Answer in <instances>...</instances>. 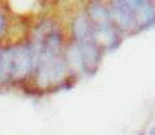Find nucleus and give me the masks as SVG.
<instances>
[{
    "instance_id": "nucleus-1",
    "label": "nucleus",
    "mask_w": 155,
    "mask_h": 135,
    "mask_svg": "<svg viewBox=\"0 0 155 135\" xmlns=\"http://www.w3.org/2000/svg\"><path fill=\"white\" fill-rule=\"evenodd\" d=\"M31 49L38 84L48 87L52 82H59L65 73L59 26L52 20L41 22L33 31Z\"/></svg>"
},
{
    "instance_id": "nucleus-2",
    "label": "nucleus",
    "mask_w": 155,
    "mask_h": 135,
    "mask_svg": "<svg viewBox=\"0 0 155 135\" xmlns=\"http://www.w3.org/2000/svg\"><path fill=\"white\" fill-rule=\"evenodd\" d=\"M34 69L31 45L0 49V82L22 80Z\"/></svg>"
},
{
    "instance_id": "nucleus-3",
    "label": "nucleus",
    "mask_w": 155,
    "mask_h": 135,
    "mask_svg": "<svg viewBox=\"0 0 155 135\" xmlns=\"http://www.w3.org/2000/svg\"><path fill=\"white\" fill-rule=\"evenodd\" d=\"M88 15H90L91 26L94 29L97 39H102L105 42L106 48L109 50H113L118 46L120 41H118V35L116 31L114 23H113L112 18H110L109 8L105 5L99 4V3H93L88 7Z\"/></svg>"
},
{
    "instance_id": "nucleus-4",
    "label": "nucleus",
    "mask_w": 155,
    "mask_h": 135,
    "mask_svg": "<svg viewBox=\"0 0 155 135\" xmlns=\"http://www.w3.org/2000/svg\"><path fill=\"white\" fill-rule=\"evenodd\" d=\"M109 12L113 23H116V26L120 30L129 31V30L136 27V18H135V14L129 5L128 0L127 2H124V0L113 2L109 8Z\"/></svg>"
},
{
    "instance_id": "nucleus-5",
    "label": "nucleus",
    "mask_w": 155,
    "mask_h": 135,
    "mask_svg": "<svg viewBox=\"0 0 155 135\" xmlns=\"http://www.w3.org/2000/svg\"><path fill=\"white\" fill-rule=\"evenodd\" d=\"M136 18V27L147 29L155 23V7L150 2L143 0H128Z\"/></svg>"
},
{
    "instance_id": "nucleus-6",
    "label": "nucleus",
    "mask_w": 155,
    "mask_h": 135,
    "mask_svg": "<svg viewBox=\"0 0 155 135\" xmlns=\"http://www.w3.org/2000/svg\"><path fill=\"white\" fill-rule=\"evenodd\" d=\"M72 32L74 37H75V42H83L86 39L95 37V32H94V29L91 26L90 19L84 14L75 16V19L72 22Z\"/></svg>"
},
{
    "instance_id": "nucleus-7",
    "label": "nucleus",
    "mask_w": 155,
    "mask_h": 135,
    "mask_svg": "<svg viewBox=\"0 0 155 135\" xmlns=\"http://www.w3.org/2000/svg\"><path fill=\"white\" fill-rule=\"evenodd\" d=\"M68 56V61H70L71 66H72L75 70L83 72V62H82V56H80V51L78 49V46L74 43L67 51Z\"/></svg>"
},
{
    "instance_id": "nucleus-8",
    "label": "nucleus",
    "mask_w": 155,
    "mask_h": 135,
    "mask_svg": "<svg viewBox=\"0 0 155 135\" xmlns=\"http://www.w3.org/2000/svg\"><path fill=\"white\" fill-rule=\"evenodd\" d=\"M4 27H5V16H4V14L0 11V37H2L3 31H4Z\"/></svg>"
},
{
    "instance_id": "nucleus-9",
    "label": "nucleus",
    "mask_w": 155,
    "mask_h": 135,
    "mask_svg": "<svg viewBox=\"0 0 155 135\" xmlns=\"http://www.w3.org/2000/svg\"><path fill=\"white\" fill-rule=\"evenodd\" d=\"M139 135H143V134H139Z\"/></svg>"
}]
</instances>
